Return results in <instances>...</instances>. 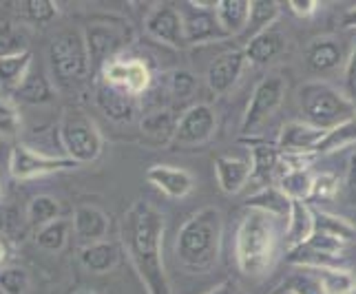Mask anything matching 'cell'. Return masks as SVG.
Returning <instances> with one entry per match:
<instances>
[{"mask_svg":"<svg viewBox=\"0 0 356 294\" xmlns=\"http://www.w3.org/2000/svg\"><path fill=\"white\" fill-rule=\"evenodd\" d=\"M277 254V219L250 208L235 235V259L241 275L261 277Z\"/></svg>","mask_w":356,"mask_h":294,"instance_id":"cell-3","label":"cell"},{"mask_svg":"<svg viewBox=\"0 0 356 294\" xmlns=\"http://www.w3.org/2000/svg\"><path fill=\"white\" fill-rule=\"evenodd\" d=\"M27 5V14L31 20H38V22H47L56 16V7L54 3H49V0H29Z\"/></svg>","mask_w":356,"mask_h":294,"instance_id":"cell-45","label":"cell"},{"mask_svg":"<svg viewBox=\"0 0 356 294\" xmlns=\"http://www.w3.org/2000/svg\"><path fill=\"white\" fill-rule=\"evenodd\" d=\"M188 5L195 9L191 16H184V27H186L188 44L228 38L215 18V3H188Z\"/></svg>","mask_w":356,"mask_h":294,"instance_id":"cell-17","label":"cell"},{"mask_svg":"<svg viewBox=\"0 0 356 294\" xmlns=\"http://www.w3.org/2000/svg\"><path fill=\"white\" fill-rule=\"evenodd\" d=\"M275 294H299V292H294V290H290V288H281V290L275 292Z\"/></svg>","mask_w":356,"mask_h":294,"instance_id":"cell-50","label":"cell"},{"mask_svg":"<svg viewBox=\"0 0 356 294\" xmlns=\"http://www.w3.org/2000/svg\"><path fill=\"white\" fill-rule=\"evenodd\" d=\"M60 136H63L67 153L76 164L93 162L102 153L100 133H97L93 122L80 111H67L63 126H60Z\"/></svg>","mask_w":356,"mask_h":294,"instance_id":"cell-7","label":"cell"},{"mask_svg":"<svg viewBox=\"0 0 356 294\" xmlns=\"http://www.w3.org/2000/svg\"><path fill=\"white\" fill-rule=\"evenodd\" d=\"M224 215L215 206H206L191 215L177 230L175 256L191 275L211 272L222 250Z\"/></svg>","mask_w":356,"mask_h":294,"instance_id":"cell-2","label":"cell"},{"mask_svg":"<svg viewBox=\"0 0 356 294\" xmlns=\"http://www.w3.org/2000/svg\"><path fill=\"white\" fill-rule=\"evenodd\" d=\"M286 91H288V82L281 73H270V76H266L257 84L241 120V133L245 138L250 136L252 140L257 133L264 131V126L279 111V106L284 104Z\"/></svg>","mask_w":356,"mask_h":294,"instance_id":"cell-5","label":"cell"},{"mask_svg":"<svg viewBox=\"0 0 356 294\" xmlns=\"http://www.w3.org/2000/svg\"><path fill=\"white\" fill-rule=\"evenodd\" d=\"M318 5H321V3H316V0H288L290 11L294 16H299V18L314 16L318 11Z\"/></svg>","mask_w":356,"mask_h":294,"instance_id":"cell-47","label":"cell"},{"mask_svg":"<svg viewBox=\"0 0 356 294\" xmlns=\"http://www.w3.org/2000/svg\"><path fill=\"white\" fill-rule=\"evenodd\" d=\"M49 60H51L54 76L60 82H78L91 69L87 40L80 31H65L54 38L49 47Z\"/></svg>","mask_w":356,"mask_h":294,"instance_id":"cell-6","label":"cell"},{"mask_svg":"<svg viewBox=\"0 0 356 294\" xmlns=\"http://www.w3.org/2000/svg\"><path fill=\"white\" fill-rule=\"evenodd\" d=\"M31 65V56L24 51L18 56H5L0 58V84H7V87H16L27 76V69Z\"/></svg>","mask_w":356,"mask_h":294,"instance_id":"cell-32","label":"cell"},{"mask_svg":"<svg viewBox=\"0 0 356 294\" xmlns=\"http://www.w3.org/2000/svg\"><path fill=\"white\" fill-rule=\"evenodd\" d=\"M76 166L73 159H56V157H44L29 151L27 146H16L11 151V175L16 179H33L47 173H54V170H63V168H71Z\"/></svg>","mask_w":356,"mask_h":294,"instance_id":"cell-15","label":"cell"},{"mask_svg":"<svg viewBox=\"0 0 356 294\" xmlns=\"http://www.w3.org/2000/svg\"><path fill=\"white\" fill-rule=\"evenodd\" d=\"M206 294H243V290L235 284V281H224V284H219L217 288L208 290Z\"/></svg>","mask_w":356,"mask_h":294,"instance_id":"cell-48","label":"cell"},{"mask_svg":"<svg viewBox=\"0 0 356 294\" xmlns=\"http://www.w3.org/2000/svg\"><path fill=\"white\" fill-rule=\"evenodd\" d=\"M58 213H60L58 202L54 197H47V195H42V197H35L31 202V206H29L31 222L38 224V226H47V224L56 222Z\"/></svg>","mask_w":356,"mask_h":294,"instance_id":"cell-37","label":"cell"},{"mask_svg":"<svg viewBox=\"0 0 356 294\" xmlns=\"http://www.w3.org/2000/svg\"><path fill=\"white\" fill-rule=\"evenodd\" d=\"M73 230L80 241L84 243H100V239L106 235L108 230V219L106 215L95 206H78L76 208V215H73Z\"/></svg>","mask_w":356,"mask_h":294,"instance_id":"cell-22","label":"cell"},{"mask_svg":"<svg viewBox=\"0 0 356 294\" xmlns=\"http://www.w3.org/2000/svg\"><path fill=\"white\" fill-rule=\"evenodd\" d=\"M104 82L138 97L151 87V71L142 60H111L104 67Z\"/></svg>","mask_w":356,"mask_h":294,"instance_id":"cell-14","label":"cell"},{"mask_svg":"<svg viewBox=\"0 0 356 294\" xmlns=\"http://www.w3.org/2000/svg\"><path fill=\"white\" fill-rule=\"evenodd\" d=\"M348 56H350V49L339 35H318V38H314L303 51L305 67L312 73H318V76L346 67Z\"/></svg>","mask_w":356,"mask_h":294,"instance_id":"cell-11","label":"cell"},{"mask_svg":"<svg viewBox=\"0 0 356 294\" xmlns=\"http://www.w3.org/2000/svg\"><path fill=\"white\" fill-rule=\"evenodd\" d=\"M3 256H5V248H3V246H0V259H3Z\"/></svg>","mask_w":356,"mask_h":294,"instance_id":"cell-52","label":"cell"},{"mask_svg":"<svg viewBox=\"0 0 356 294\" xmlns=\"http://www.w3.org/2000/svg\"><path fill=\"white\" fill-rule=\"evenodd\" d=\"M84 40H87L89 49V58L91 65H108L113 56L122 49V44L129 42L124 40V35L118 31L115 24H102V22H93L84 31Z\"/></svg>","mask_w":356,"mask_h":294,"instance_id":"cell-16","label":"cell"},{"mask_svg":"<svg viewBox=\"0 0 356 294\" xmlns=\"http://www.w3.org/2000/svg\"><path fill=\"white\" fill-rule=\"evenodd\" d=\"M299 108L303 122L321 131H334L356 120V111L348 95L325 80H310L301 84Z\"/></svg>","mask_w":356,"mask_h":294,"instance_id":"cell-4","label":"cell"},{"mask_svg":"<svg viewBox=\"0 0 356 294\" xmlns=\"http://www.w3.org/2000/svg\"><path fill=\"white\" fill-rule=\"evenodd\" d=\"M146 33L157 42L168 44L173 49H184L188 44L186 27H184V16L175 5H155L144 20Z\"/></svg>","mask_w":356,"mask_h":294,"instance_id":"cell-10","label":"cell"},{"mask_svg":"<svg viewBox=\"0 0 356 294\" xmlns=\"http://www.w3.org/2000/svg\"><path fill=\"white\" fill-rule=\"evenodd\" d=\"M356 144V120L354 122H348V124H343L334 131H327L323 142L318 144V151H316V157L318 155H327V153H334L339 149H346V146H352Z\"/></svg>","mask_w":356,"mask_h":294,"instance_id":"cell-35","label":"cell"},{"mask_svg":"<svg viewBox=\"0 0 356 294\" xmlns=\"http://www.w3.org/2000/svg\"><path fill=\"white\" fill-rule=\"evenodd\" d=\"M18 129H20V120H18L16 108L0 97V136L11 138V136H16Z\"/></svg>","mask_w":356,"mask_h":294,"instance_id":"cell-43","label":"cell"},{"mask_svg":"<svg viewBox=\"0 0 356 294\" xmlns=\"http://www.w3.org/2000/svg\"><path fill=\"white\" fill-rule=\"evenodd\" d=\"M18 95L22 97L24 102H31V104H40L47 102L51 97V89H49V82L42 76L40 71H29L24 80L18 84Z\"/></svg>","mask_w":356,"mask_h":294,"instance_id":"cell-33","label":"cell"},{"mask_svg":"<svg viewBox=\"0 0 356 294\" xmlns=\"http://www.w3.org/2000/svg\"><path fill=\"white\" fill-rule=\"evenodd\" d=\"M29 288V275L22 268H7L0 272V290L5 294H24Z\"/></svg>","mask_w":356,"mask_h":294,"instance_id":"cell-39","label":"cell"},{"mask_svg":"<svg viewBox=\"0 0 356 294\" xmlns=\"http://www.w3.org/2000/svg\"><path fill=\"white\" fill-rule=\"evenodd\" d=\"M197 89V78L191 71H173L170 73V91L175 93V97H191Z\"/></svg>","mask_w":356,"mask_h":294,"instance_id":"cell-42","label":"cell"},{"mask_svg":"<svg viewBox=\"0 0 356 294\" xmlns=\"http://www.w3.org/2000/svg\"><path fill=\"white\" fill-rule=\"evenodd\" d=\"M343 93L348 95V100L352 102L354 111H356V38L350 47L348 63L343 67Z\"/></svg>","mask_w":356,"mask_h":294,"instance_id":"cell-40","label":"cell"},{"mask_svg":"<svg viewBox=\"0 0 356 294\" xmlns=\"http://www.w3.org/2000/svg\"><path fill=\"white\" fill-rule=\"evenodd\" d=\"M76 294H95V292H89V290H80V292H76Z\"/></svg>","mask_w":356,"mask_h":294,"instance_id":"cell-51","label":"cell"},{"mask_svg":"<svg viewBox=\"0 0 356 294\" xmlns=\"http://www.w3.org/2000/svg\"><path fill=\"white\" fill-rule=\"evenodd\" d=\"M250 162H252V179L254 181H270L277 170L284 166V157L279 149L266 142L250 140Z\"/></svg>","mask_w":356,"mask_h":294,"instance_id":"cell-25","label":"cell"},{"mask_svg":"<svg viewBox=\"0 0 356 294\" xmlns=\"http://www.w3.org/2000/svg\"><path fill=\"white\" fill-rule=\"evenodd\" d=\"M343 252H346V241L314 230V235L303 246L286 252V259L299 268H339Z\"/></svg>","mask_w":356,"mask_h":294,"instance_id":"cell-8","label":"cell"},{"mask_svg":"<svg viewBox=\"0 0 356 294\" xmlns=\"http://www.w3.org/2000/svg\"><path fill=\"white\" fill-rule=\"evenodd\" d=\"M215 18L228 38L230 35L241 38L250 20V3L248 0H219L215 3Z\"/></svg>","mask_w":356,"mask_h":294,"instance_id":"cell-23","label":"cell"},{"mask_svg":"<svg viewBox=\"0 0 356 294\" xmlns=\"http://www.w3.org/2000/svg\"><path fill=\"white\" fill-rule=\"evenodd\" d=\"M312 183L314 175H310L308 168H297V170H286L284 175L279 177V188L281 193L290 197L292 202H310L312 195Z\"/></svg>","mask_w":356,"mask_h":294,"instance_id":"cell-30","label":"cell"},{"mask_svg":"<svg viewBox=\"0 0 356 294\" xmlns=\"http://www.w3.org/2000/svg\"><path fill=\"white\" fill-rule=\"evenodd\" d=\"M279 14H281V5L275 3V0H268V3L266 0H254V3H250V20L241 35V40L248 42L254 35L268 31L273 27V22L279 18Z\"/></svg>","mask_w":356,"mask_h":294,"instance_id":"cell-27","label":"cell"},{"mask_svg":"<svg viewBox=\"0 0 356 294\" xmlns=\"http://www.w3.org/2000/svg\"><path fill=\"white\" fill-rule=\"evenodd\" d=\"M341 24H343V27H346V29H356V7L348 9L346 14H343Z\"/></svg>","mask_w":356,"mask_h":294,"instance_id":"cell-49","label":"cell"},{"mask_svg":"<svg viewBox=\"0 0 356 294\" xmlns=\"http://www.w3.org/2000/svg\"><path fill=\"white\" fill-rule=\"evenodd\" d=\"M314 226H316V232H325V235H332L346 243L356 237V228L350 222L330 213L314 211Z\"/></svg>","mask_w":356,"mask_h":294,"instance_id":"cell-34","label":"cell"},{"mask_svg":"<svg viewBox=\"0 0 356 294\" xmlns=\"http://www.w3.org/2000/svg\"><path fill=\"white\" fill-rule=\"evenodd\" d=\"M341 179L332 173H321L314 177V183H312V195H310V202H330L334 199L339 195V188H341Z\"/></svg>","mask_w":356,"mask_h":294,"instance_id":"cell-38","label":"cell"},{"mask_svg":"<svg viewBox=\"0 0 356 294\" xmlns=\"http://www.w3.org/2000/svg\"><path fill=\"white\" fill-rule=\"evenodd\" d=\"M284 288H290L299 294H325L321 286H318V281L314 279V275L310 270H305V268H301V272L290 277V281L284 284Z\"/></svg>","mask_w":356,"mask_h":294,"instance_id":"cell-41","label":"cell"},{"mask_svg":"<svg viewBox=\"0 0 356 294\" xmlns=\"http://www.w3.org/2000/svg\"><path fill=\"white\" fill-rule=\"evenodd\" d=\"M284 51H286V35L275 27H270L268 31L254 35V38L248 40L243 47L245 60H248V65H254V67L270 65Z\"/></svg>","mask_w":356,"mask_h":294,"instance_id":"cell-20","label":"cell"},{"mask_svg":"<svg viewBox=\"0 0 356 294\" xmlns=\"http://www.w3.org/2000/svg\"><path fill=\"white\" fill-rule=\"evenodd\" d=\"M80 261L89 272H95V275L108 272V270H113L118 263V248L113 243H104V241L91 243V246L82 250Z\"/></svg>","mask_w":356,"mask_h":294,"instance_id":"cell-29","label":"cell"},{"mask_svg":"<svg viewBox=\"0 0 356 294\" xmlns=\"http://www.w3.org/2000/svg\"><path fill=\"white\" fill-rule=\"evenodd\" d=\"M146 179L170 199H184L195 186V179L188 170L175 168V166H164V164L151 166L146 170Z\"/></svg>","mask_w":356,"mask_h":294,"instance_id":"cell-19","label":"cell"},{"mask_svg":"<svg viewBox=\"0 0 356 294\" xmlns=\"http://www.w3.org/2000/svg\"><path fill=\"white\" fill-rule=\"evenodd\" d=\"M97 104L113 120H131L133 113L138 111V97L106 82L97 89Z\"/></svg>","mask_w":356,"mask_h":294,"instance_id":"cell-24","label":"cell"},{"mask_svg":"<svg viewBox=\"0 0 356 294\" xmlns=\"http://www.w3.org/2000/svg\"><path fill=\"white\" fill-rule=\"evenodd\" d=\"M67 230H69V222H63V219H56V222L42 226V230L38 232V246L44 250H60L65 246L67 239Z\"/></svg>","mask_w":356,"mask_h":294,"instance_id":"cell-36","label":"cell"},{"mask_svg":"<svg viewBox=\"0 0 356 294\" xmlns=\"http://www.w3.org/2000/svg\"><path fill=\"white\" fill-rule=\"evenodd\" d=\"M245 65H248V60H245L243 49H235V51L217 56L206 71V82L211 91L217 95L230 93L239 82V78L243 76Z\"/></svg>","mask_w":356,"mask_h":294,"instance_id":"cell-13","label":"cell"},{"mask_svg":"<svg viewBox=\"0 0 356 294\" xmlns=\"http://www.w3.org/2000/svg\"><path fill=\"white\" fill-rule=\"evenodd\" d=\"M217 131V113L208 104H193L177 120L173 142L179 149H195L206 144Z\"/></svg>","mask_w":356,"mask_h":294,"instance_id":"cell-9","label":"cell"},{"mask_svg":"<svg viewBox=\"0 0 356 294\" xmlns=\"http://www.w3.org/2000/svg\"><path fill=\"white\" fill-rule=\"evenodd\" d=\"M177 120L170 111H153L142 120V131L153 142H173Z\"/></svg>","mask_w":356,"mask_h":294,"instance_id":"cell-31","label":"cell"},{"mask_svg":"<svg viewBox=\"0 0 356 294\" xmlns=\"http://www.w3.org/2000/svg\"><path fill=\"white\" fill-rule=\"evenodd\" d=\"M325 294H356V277L343 268H305Z\"/></svg>","mask_w":356,"mask_h":294,"instance_id":"cell-26","label":"cell"},{"mask_svg":"<svg viewBox=\"0 0 356 294\" xmlns=\"http://www.w3.org/2000/svg\"><path fill=\"white\" fill-rule=\"evenodd\" d=\"M314 211L305 202H292L288 230H286V252L303 246L314 235Z\"/></svg>","mask_w":356,"mask_h":294,"instance_id":"cell-21","label":"cell"},{"mask_svg":"<svg viewBox=\"0 0 356 294\" xmlns=\"http://www.w3.org/2000/svg\"><path fill=\"white\" fill-rule=\"evenodd\" d=\"M164 215L149 202H135L122 219V246L146 294H173L164 268Z\"/></svg>","mask_w":356,"mask_h":294,"instance_id":"cell-1","label":"cell"},{"mask_svg":"<svg viewBox=\"0 0 356 294\" xmlns=\"http://www.w3.org/2000/svg\"><path fill=\"white\" fill-rule=\"evenodd\" d=\"M248 208H254V211H261V213H268L270 217L275 219H288L290 217V208H292V199L286 197L281 188H264L261 193L252 195L245 202Z\"/></svg>","mask_w":356,"mask_h":294,"instance_id":"cell-28","label":"cell"},{"mask_svg":"<svg viewBox=\"0 0 356 294\" xmlns=\"http://www.w3.org/2000/svg\"><path fill=\"white\" fill-rule=\"evenodd\" d=\"M343 195H346V202L356 208V151L350 157V164L346 170V179H343Z\"/></svg>","mask_w":356,"mask_h":294,"instance_id":"cell-46","label":"cell"},{"mask_svg":"<svg viewBox=\"0 0 356 294\" xmlns=\"http://www.w3.org/2000/svg\"><path fill=\"white\" fill-rule=\"evenodd\" d=\"M215 177L219 188L226 195L241 193L248 181L252 179V162L248 157H235V155H219L215 157Z\"/></svg>","mask_w":356,"mask_h":294,"instance_id":"cell-18","label":"cell"},{"mask_svg":"<svg viewBox=\"0 0 356 294\" xmlns=\"http://www.w3.org/2000/svg\"><path fill=\"white\" fill-rule=\"evenodd\" d=\"M22 49H24V38H22V35L14 33L9 27L0 31V58H5V56H18Z\"/></svg>","mask_w":356,"mask_h":294,"instance_id":"cell-44","label":"cell"},{"mask_svg":"<svg viewBox=\"0 0 356 294\" xmlns=\"http://www.w3.org/2000/svg\"><path fill=\"white\" fill-rule=\"evenodd\" d=\"M327 131H321L308 122H290L279 133L277 149L284 157H316L318 144L323 142Z\"/></svg>","mask_w":356,"mask_h":294,"instance_id":"cell-12","label":"cell"}]
</instances>
